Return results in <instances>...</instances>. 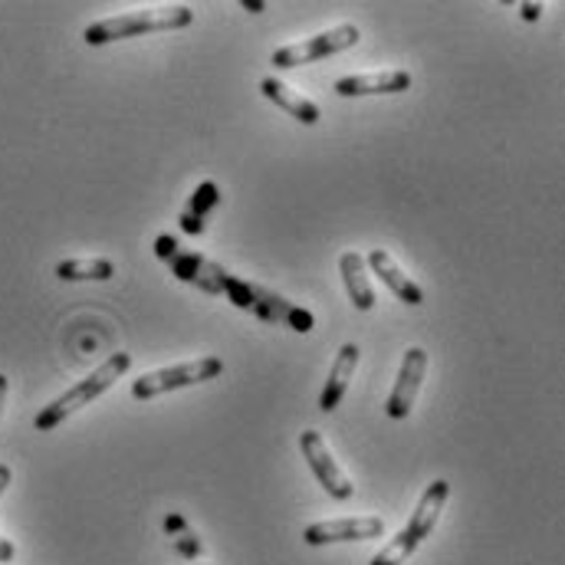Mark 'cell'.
<instances>
[{
  "mask_svg": "<svg viewBox=\"0 0 565 565\" xmlns=\"http://www.w3.org/2000/svg\"><path fill=\"white\" fill-rule=\"evenodd\" d=\"M56 277L66 282H103L116 277V264L113 260H60L56 264Z\"/></svg>",
  "mask_w": 565,
  "mask_h": 565,
  "instance_id": "2e32d148",
  "label": "cell"
},
{
  "mask_svg": "<svg viewBox=\"0 0 565 565\" xmlns=\"http://www.w3.org/2000/svg\"><path fill=\"white\" fill-rule=\"evenodd\" d=\"M359 26L355 23H339L326 33H316V36H306L299 43H289V46H280L274 53V66L277 70H292V66H306V63H316V60H326L332 53H342L349 46L359 43Z\"/></svg>",
  "mask_w": 565,
  "mask_h": 565,
  "instance_id": "5b68a950",
  "label": "cell"
},
{
  "mask_svg": "<svg viewBox=\"0 0 565 565\" xmlns=\"http://www.w3.org/2000/svg\"><path fill=\"white\" fill-rule=\"evenodd\" d=\"M260 93L274 103V106H280L286 116H292L296 122H302V126H316L319 122V106L312 103V99H306V96H299V93H292L286 83L280 79H274V76H267L264 83H260Z\"/></svg>",
  "mask_w": 565,
  "mask_h": 565,
  "instance_id": "9a60e30c",
  "label": "cell"
},
{
  "mask_svg": "<svg viewBox=\"0 0 565 565\" xmlns=\"http://www.w3.org/2000/svg\"><path fill=\"white\" fill-rule=\"evenodd\" d=\"M174 543H178V553H184V556H198V553H201V543H198L191 533H181V536H174Z\"/></svg>",
  "mask_w": 565,
  "mask_h": 565,
  "instance_id": "d6986e66",
  "label": "cell"
},
{
  "mask_svg": "<svg viewBox=\"0 0 565 565\" xmlns=\"http://www.w3.org/2000/svg\"><path fill=\"white\" fill-rule=\"evenodd\" d=\"M299 447H302V457L306 463L312 467L316 480L322 483V490L332 497V500H349L355 493V483L345 477V470L335 463L332 450L326 447V437L319 430H302L299 434Z\"/></svg>",
  "mask_w": 565,
  "mask_h": 565,
  "instance_id": "8992f818",
  "label": "cell"
},
{
  "mask_svg": "<svg viewBox=\"0 0 565 565\" xmlns=\"http://www.w3.org/2000/svg\"><path fill=\"white\" fill-rule=\"evenodd\" d=\"M418 546H422V543H418L408 530H402L385 550H379V556L372 559V565H405L412 559V553H415Z\"/></svg>",
  "mask_w": 565,
  "mask_h": 565,
  "instance_id": "e0dca14e",
  "label": "cell"
},
{
  "mask_svg": "<svg viewBox=\"0 0 565 565\" xmlns=\"http://www.w3.org/2000/svg\"><path fill=\"white\" fill-rule=\"evenodd\" d=\"M129 369H132V355H129V352H113L99 369L89 372V379L76 382L70 392H63L56 402H50V405L36 415V422H33L36 424V430H53V427H60L70 415H76L79 408H86L89 402H96L103 392H109Z\"/></svg>",
  "mask_w": 565,
  "mask_h": 565,
  "instance_id": "7a4b0ae2",
  "label": "cell"
},
{
  "mask_svg": "<svg viewBox=\"0 0 565 565\" xmlns=\"http://www.w3.org/2000/svg\"><path fill=\"white\" fill-rule=\"evenodd\" d=\"M164 533H168V536H171V533H178V536L188 533V530H184V520H181V516H168V520H164Z\"/></svg>",
  "mask_w": 565,
  "mask_h": 565,
  "instance_id": "44dd1931",
  "label": "cell"
},
{
  "mask_svg": "<svg viewBox=\"0 0 565 565\" xmlns=\"http://www.w3.org/2000/svg\"><path fill=\"white\" fill-rule=\"evenodd\" d=\"M385 536V523L379 516H352V520H322L306 526V546H329V543H365Z\"/></svg>",
  "mask_w": 565,
  "mask_h": 565,
  "instance_id": "52a82bcc",
  "label": "cell"
},
{
  "mask_svg": "<svg viewBox=\"0 0 565 565\" xmlns=\"http://www.w3.org/2000/svg\"><path fill=\"white\" fill-rule=\"evenodd\" d=\"M424 375H427V352L415 345V349H408L405 359H402L398 382H395V388H392V395H388V405H385L388 418L405 422V418L412 415L415 398H418V392H422Z\"/></svg>",
  "mask_w": 565,
  "mask_h": 565,
  "instance_id": "9c48e42d",
  "label": "cell"
},
{
  "mask_svg": "<svg viewBox=\"0 0 565 565\" xmlns=\"http://www.w3.org/2000/svg\"><path fill=\"white\" fill-rule=\"evenodd\" d=\"M355 365H359V345H355V342H345V345L339 349V355H335V362H332V372H329V379H326V388H322V395H319V408H322V412H335V408L342 405V398H345V392H349V382H352V375H355Z\"/></svg>",
  "mask_w": 565,
  "mask_h": 565,
  "instance_id": "7c38bea8",
  "label": "cell"
},
{
  "mask_svg": "<svg viewBox=\"0 0 565 565\" xmlns=\"http://www.w3.org/2000/svg\"><path fill=\"white\" fill-rule=\"evenodd\" d=\"M254 316H260L264 322H277V326H289L292 332H312L316 319L309 309L282 299L280 292L260 286V282H250V306H247Z\"/></svg>",
  "mask_w": 565,
  "mask_h": 565,
  "instance_id": "ba28073f",
  "label": "cell"
},
{
  "mask_svg": "<svg viewBox=\"0 0 565 565\" xmlns=\"http://www.w3.org/2000/svg\"><path fill=\"white\" fill-rule=\"evenodd\" d=\"M540 13H543V3H523V17L526 20H540Z\"/></svg>",
  "mask_w": 565,
  "mask_h": 565,
  "instance_id": "603a6c76",
  "label": "cell"
},
{
  "mask_svg": "<svg viewBox=\"0 0 565 565\" xmlns=\"http://www.w3.org/2000/svg\"><path fill=\"white\" fill-rule=\"evenodd\" d=\"M194 20V10L188 3H168V7H145L122 17H106L93 26L83 30V40L89 46H106L116 40L145 36V33H161V30H184Z\"/></svg>",
  "mask_w": 565,
  "mask_h": 565,
  "instance_id": "6da1fadb",
  "label": "cell"
},
{
  "mask_svg": "<svg viewBox=\"0 0 565 565\" xmlns=\"http://www.w3.org/2000/svg\"><path fill=\"white\" fill-rule=\"evenodd\" d=\"M221 372H224V362L217 355H204V359H194V362L158 369V372H148V375H141V379L132 382V398L151 402L158 395H168V392H178V388H191V385L221 379Z\"/></svg>",
  "mask_w": 565,
  "mask_h": 565,
  "instance_id": "277c9868",
  "label": "cell"
},
{
  "mask_svg": "<svg viewBox=\"0 0 565 565\" xmlns=\"http://www.w3.org/2000/svg\"><path fill=\"white\" fill-rule=\"evenodd\" d=\"M365 267L372 270V274H379V280L385 282L402 302H408V306H422L424 302V289L418 282L412 280L402 267H398V260L388 254V250H382V247H372L369 250V257H365Z\"/></svg>",
  "mask_w": 565,
  "mask_h": 565,
  "instance_id": "8fae6325",
  "label": "cell"
},
{
  "mask_svg": "<svg viewBox=\"0 0 565 565\" xmlns=\"http://www.w3.org/2000/svg\"><path fill=\"white\" fill-rule=\"evenodd\" d=\"M154 254L158 260H164L171 267V274L181 282H191L194 289L201 292H211V296H221L224 292V280H227V270L221 264H214L211 257L204 254H194V250H184L174 237L161 234L154 241Z\"/></svg>",
  "mask_w": 565,
  "mask_h": 565,
  "instance_id": "3957f363",
  "label": "cell"
},
{
  "mask_svg": "<svg viewBox=\"0 0 565 565\" xmlns=\"http://www.w3.org/2000/svg\"><path fill=\"white\" fill-rule=\"evenodd\" d=\"M447 497H450V483H447V480H434V483L422 493V503H418V510L412 513V520H408V526H405L418 543H424V540L434 533V526H437V520H440V510H444Z\"/></svg>",
  "mask_w": 565,
  "mask_h": 565,
  "instance_id": "5bb4252c",
  "label": "cell"
},
{
  "mask_svg": "<svg viewBox=\"0 0 565 565\" xmlns=\"http://www.w3.org/2000/svg\"><path fill=\"white\" fill-rule=\"evenodd\" d=\"M339 274H342L345 292H349V299H352L355 309H362V312L375 309V286L369 280V267H365V257L362 254L345 250L339 257Z\"/></svg>",
  "mask_w": 565,
  "mask_h": 565,
  "instance_id": "4fadbf2b",
  "label": "cell"
},
{
  "mask_svg": "<svg viewBox=\"0 0 565 565\" xmlns=\"http://www.w3.org/2000/svg\"><path fill=\"white\" fill-rule=\"evenodd\" d=\"M181 227L188 231V234H204V221L201 217H194V214H181Z\"/></svg>",
  "mask_w": 565,
  "mask_h": 565,
  "instance_id": "ffe728a7",
  "label": "cell"
},
{
  "mask_svg": "<svg viewBox=\"0 0 565 565\" xmlns=\"http://www.w3.org/2000/svg\"><path fill=\"white\" fill-rule=\"evenodd\" d=\"M244 7H247L250 13H264V10H267V3H264V0H244Z\"/></svg>",
  "mask_w": 565,
  "mask_h": 565,
  "instance_id": "d4e9b609",
  "label": "cell"
},
{
  "mask_svg": "<svg viewBox=\"0 0 565 565\" xmlns=\"http://www.w3.org/2000/svg\"><path fill=\"white\" fill-rule=\"evenodd\" d=\"M217 201H221L217 184H214V181H204V184L194 191V198H191V204H188V214H194V217H201V221H204V214H207Z\"/></svg>",
  "mask_w": 565,
  "mask_h": 565,
  "instance_id": "ac0fdd59",
  "label": "cell"
},
{
  "mask_svg": "<svg viewBox=\"0 0 565 565\" xmlns=\"http://www.w3.org/2000/svg\"><path fill=\"white\" fill-rule=\"evenodd\" d=\"M3 405H7V375H0V418H3Z\"/></svg>",
  "mask_w": 565,
  "mask_h": 565,
  "instance_id": "484cf974",
  "label": "cell"
},
{
  "mask_svg": "<svg viewBox=\"0 0 565 565\" xmlns=\"http://www.w3.org/2000/svg\"><path fill=\"white\" fill-rule=\"evenodd\" d=\"M10 477H13V473H10V467H7V463H0V497H3V490L10 487Z\"/></svg>",
  "mask_w": 565,
  "mask_h": 565,
  "instance_id": "cb8c5ba5",
  "label": "cell"
},
{
  "mask_svg": "<svg viewBox=\"0 0 565 565\" xmlns=\"http://www.w3.org/2000/svg\"><path fill=\"white\" fill-rule=\"evenodd\" d=\"M405 89H412V73H405V70L359 73V76H342L335 83V93L342 99H352V96H398Z\"/></svg>",
  "mask_w": 565,
  "mask_h": 565,
  "instance_id": "30bf717a",
  "label": "cell"
},
{
  "mask_svg": "<svg viewBox=\"0 0 565 565\" xmlns=\"http://www.w3.org/2000/svg\"><path fill=\"white\" fill-rule=\"evenodd\" d=\"M7 563H13V546L0 536V565H7Z\"/></svg>",
  "mask_w": 565,
  "mask_h": 565,
  "instance_id": "7402d4cb",
  "label": "cell"
}]
</instances>
